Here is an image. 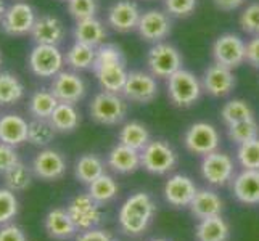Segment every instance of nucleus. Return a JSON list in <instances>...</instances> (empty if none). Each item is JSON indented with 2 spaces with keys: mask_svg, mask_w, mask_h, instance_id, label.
I'll list each match as a JSON object with an SVG mask.
<instances>
[{
  "mask_svg": "<svg viewBox=\"0 0 259 241\" xmlns=\"http://www.w3.org/2000/svg\"><path fill=\"white\" fill-rule=\"evenodd\" d=\"M92 69L103 90L122 93L129 73L126 69L124 55L118 45L102 43L100 47H97V57Z\"/></svg>",
  "mask_w": 259,
  "mask_h": 241,
  "instance_id": "1",
  "label": "nucleus"
},
{
  "mask_svg": "<svg viewBox=\"0 0 259 241\" xmlns=\"http://www.w3.org/2000/svg\"><path fill=\"white\" fill-rule=\"evenodd\" d=\"M156 214L153 198L145 191H137L122 203L118 214L119 227L126 235L139 236L148 228Z\"/></svg>",
  "mask_w": 259,
  "mask_h": 241,
  "instance_id": "2",
  "label": "nucleus"
},
{
  "mask_svg": "<svg viewBox=\"0 0 259 241\" xmlns=\"http://www.w3.org/2000/svg\"><path fill=\"white\" fill-rule=\"evenodd\" d=\"M203 92L201 80L192 71L179 69L167 77V97L174 106L189 108L200 100Z\"/></svg>",
  "mask_w": 259,
  "mask_h": 241,
  "instance_id": "3",
  "label": "nucleus"
},
{
  "mask_svg": "<svg viewBox=\"0 0 259 241\" xmlns=\"http://www.w3.org/2000/svg\"><path fill=\"white\" fill-rule=\"evenodd\" d=\"M89 111L95 122L103 124V126H114L126 118L127 103L121 93L103 90L92 98Z\"/></svg>",
  "mask_w": 259,
  "mask_h": 241,
  "instance_id": "4",
  "label": "nucleus"
},
{
  "mask_svg": "<svg viewBox=\"0 0 259 241\" xmlns=\"http://www.w3.org/2000/svg\"><path fill=\"white\" fill-rule=\"evenodd\" d=\"M140 159L142 167L156 175H164L171 172L177 164V155L174 148L169 147L163 140H151L140 151Z\"/></svg>",
  "mask_w": 259,
  "mask_h": 241,
  "instance_id": "5",
  "label": "nucleus"
},
{
  "mask_svg": "<svg viewBox=\"0 0 259 241\" xmlns=\"http://www.w3.org/2000/svg\"><path fill=\"white\" fill-rule=\"evenodd\" d=\"M147 65L150 73L155 77L167 79L176 71L182 69V57L179 50L166 42H158L150 49L147 57Z\"/></svg>",
  "mask_w": 259,
  "mask_h": 241,
  "instance_id": "6",
  "label": "nucleus"
},
{
  "mask_svg": "<svg viewBox=\"0 0 259 241\" xmlns=\"http://www.w3.org/2000/svg\"><path fill=\"white\" fill-rule=\"evenodd\" d=\"M214 63L224 65L227 68H238L246 61V43L240 35L226 32L219 35L212 43Z\"/></svg>",
  "mask_w": 259,
  "mask_h": 241,
  "instance_id": "7",
  "label": "nucleus"
},
{
  "mask_svg": "<svg viewBox=\"0 0 259 241\" xmlns=\"http://www.w3.org/2000/svg\"><path fill=\"white\" fill-rule=\"evenodd\" d=\"M66 211L69 217L73 219L74 225L79 231H85L100 225L103 219V214L100 209V204L92 200L89 193L76 195L73 200L68 203Z\"/></svg>",
  "mask_w": 259,
  "mask_h": 241,
  "instance_id": "8",
  "label": "nucleus"
},
{
  "mask_svg": "<svg viewBox=\"0 0 259 241\" xmlns=\"http://www.w3.org/2000/svg\"><path fill=\"white\" fill-rule=\"evenodd\" d=\"M184 143L190 153L198 156H206L212 153V151H218L221 145V135L212 124L195 122L187 129Z\"/></svg>",
  "mask_w": 259,
  "mask_h": 241,
  "instance_id": "9",
  "label": "nucleus"
},
{
  "mask_svg": "<svg viewBox=\"0 0 259 241\" xmlns=\"http://www.w3.org/2000/svg\"><path fill=\"white\" fill-rule=\"evenodd\" d=\"M29 69L37 77H55L60 71H63L65 55L57 45H35L28 58Z\"/></svg>",
  "mask_w": 259,
  "mask_h": 241,
  "instance_id": "10",
  "label": "nucleus"
},
{
  "mask_svg": "<svg viewBox=\"0 0 259 241\" xmlns=\"http://www.w3.org/2000/svg\"><path fill=\"white\" fill-rule=\"evenodd\" d=\"M35 20H37V16L29 4L16 2L5 10L0 24H2L5 34L13 35V37H23V35L31 34Z\"/></svg>",
  "mask_w": 259,
  "mask_h": 241,
  "instance_id": "11",
  "label": "nucleus"
},
{
  "mask_svg": "<svg viewBox=\"0 0 259 241\" xmlns=\"http://www.w3.org/2000/svg\"><path fill=\"white\" fill-rule=\"evenodd\" d=\"M122 97L126 100L147 105L158 97L156 77L145 71H131L122 88Z\"/></svg>",
  "mask_w": 259,
  "mask_h": 241,
  "instance_id": "12",
  "label": "nucleus"
},
{
  "mask_svg": "<svg viewBox=\"0 0 259 241\" xmlns=\"http://www.w3.org/2000/svg\"><path fill=\"white\" fill-rule=\"evenodd\" d=\"M201 175L209 185L222 186L232 180L235 171L234 159L222 151H212V153L203 156L201 161Z\"/></svg>",
  "mask_w": 259,
  "mask_h": 241,
  "instance_id": "13",
  "label": "nucleus"
},
{
  "mask_svg": "<svg viewBox=\"0 0 259 241\" xmlns=\"http://www.w3.org/2000/svg\"><path fill=\"white\" fill-rule=\"evenodd\" d=\"M50 90L58 98V102L74 105L84 98L87 85L76 71H60L55 77H52Z\"/></svg>",
  "mask_w": 259,
  "mask_h": 241,
  "instance_id": "14",
  "label": "nucleus"
},
{
  "mask_svg": "<svg viewBox=\"0 0 259 241\" xmlns=\"http://www.w3.org/2000/svg\"><path fill=\"white\" fill-rule=\"evenodd\" d=\"M66 159L57 150H42L32 159V174L44 182L60 180L66 174Z\"/></svg>",
  "mask_w": 259,
  "mask_h": 241,
  "instance_id": "15",
  "label": "nucleus"
},
{
  "mask_svg": "<svg viewBox=\"0 0 259 241\" xmlns=\"http://www.w3.org/2000/svg\"><path fill=\"white\" fill-rule=\"evenodd\" d=\"M172 29V21L166 12L161 10H147L140 15L137 31L142 39L147 42H163Z\"/></svg>",
  "mask_w": 259,
  "mask_h": 241,
  "instance_id": "16",
  "label": "nucleus"
},
{
  "mask_svg": "<svg viewBox=\"0 0 259 241\" xmlns=\"http://www.w3.org/2000/svg\"><path fill=\"white\" fill-rule=\"evenodd\" d=\"M201 85L203 90L211 97H226L234 90L235 76L232 73V68L214 63L203 73Z\"/></svg>",
  "mask_w": 259,
  "mask_h": 241,
  "instance_id": "17",
  "label": "nucleus"
},
{
  "mask_svg": "<svg viewBox=\"0 0 259 241\" xmlns=\"http://www.w3.org/2000/svg\"><path fill=\"white\" fill-rule=\"evenodd\" d=\"M196 191H198V188H196L192 178L182 174L169 177L163 190L166 201L174 208H189Z\"/></svg>",
  "mask_w": 259,
  "mask_h": 241,
  "instance_id": "18",
  "label": "nucleus"
},
{
  "mask_svg": "<svg viewBox=\"0 0 259 241\" xmlns=\"http://www.w3.org/2000/svg\"><path fill=\"white\" fill-rule=\"evenodd\" d=\"M65 24L60 18L42 15L35 20V24L31 31V37L35 45H60L65 39Z\"/></svg>",
  "mask_w": 259,
  "mask_h": 241,
  "instance_id": "19",
  "label": "nucleus"
},
{
  "mask_svg": "<svg viewBox=\"0 0 259 241\" xmlns=\"http://www.w3.org/2000/svg\"><path fill=\"white\" fill-rule=\"evenodd\" d=\"M140 8L136 2L131 0H119L110 7L108 10V24L118 32H129L137 29L140 20Z\"/></svg>",
  "mask_w": 259,
  "mask_h": 241,
  "instance_id": "20",
  "label": "nucleus"
},
{
  "mask_svg": "<svg viewBox=\"0 0 259 241\" xmlns=\"http://www.w3.org/2000/svg\"><path fill=\"white\" fill-rule=\"evenodd\" d=\"M44 228H46L47 235L53 239L66 241L77 235V227L74 225L73 219L63 208H55L47 212L46 219H44Z\"/></svg>",
  "mask_w": 259,
  "mask_h": 241,
  "instance_id": "21",
  "label": "nucleus"
},
{
  "mask_svg": "<svg viewBox=\"0 0 259 241\" xmlns=\"http://www.w3.org/2000/svg\"><path fill=\"white\" fill-rule=\"evenodd\" d=\"M29 122L23 116L15 113H7L0 116V141L12 147H20L28 141Z\"/></svg>",
  "mask_w": 259,
  "mask_h": 241,
  "instance_id": "22",
  "label": "nucleus"
},
{
  "mask_svg": "<svg viewBox=\"0 0 259 241\" xmlns=\"http://www.w3.org/2000/svg\"><path fill=\"white\" fill-rule=\"evenodd\" d=\"M235 198L243 204H259V171L243 169L232 185Z\"/></svg>",
  "mask_w": 259,
  "mask_h": 241,
  "instance_id": "23",
  "label": "nucleus"
},
{
  "mask_svg": "<svg viewBox=\"0 0 259 241\" xmlns=\"http://www.w3.org/2000/svg\"><path fill=\"white\" fill-rule=\"evenodd\" d=\"M189 208L196 219L203 220L214 216H221L222 209H224V201L221 200V196L216 191L203 188L196 191Z\"/></svg>",
  "mask_w": 259,
  "mask_h": 241,
  "instance_id": "24",
  "label": "nucleus"
},
{
  "mask_svg": "<svg viewBox=\"0 0 259 241\" xmlns=\"http://www.w3.org/2000/svg\"><path fill=\"white\" fill-rule=\"evenodd\" d=\"M108 166L118 174H132L142 167L140 151L118 143L108 155Z\"/></svg>",
  "mask_w": 259,
  "mask_h": 241,
  "instance_id": "25",
  "label": "nucleus"
},
{
  "mask_svg": "<svg viewBox=\"0 0 259 241\" xmlns=\"http://www.w3.org/2000/svg\"><path fill=\"white\" fill-rule=\"evenodd\" d=\"M74 39L76 42L85 43L89 47H100L106 39V29L100 20L97 18H87V20L77 21L74 26Z\"/></svg>",
  "mask_w": 259,
  "mask_h": 241,
  "instance_id": "26",
  "label": "nucleus"
},
{
  "mask_svg": "<svg viewBox=\"0 0 259 241\" xmlns=\"http://www.w3.org/2000/svg\"><path fill=\"white\" fill-rule=\"evenodd\" d=\"M230 235V227L221 216L200 220L195 228L196 241H227Z\"/></svg>",
  "mask_w": 259,
  "mask_h": 241,
  "instance_id": "27",
  "label": "nucleus"
},
{
  "mask_svg": "<svg viewBox=\"0 0 259 241\" xmlns=\"http://www.w3.org/2000/svg\"><path fill=\"white\" fill-rule=\"evenodd\" d=\"M49 121L52 122V126L55 127L57 132L69 133L77 129L79 122H81V114H79V111L76 110V106L73 103L60 102L55 111H53L49 118Z\"/></svg>",
  "mask_w": 259,
  "mask_h": 241,
  "instance_id": "28",
  "label": "nucleus"
},
{
  "mask_svg": "<svg viewBox=\"0 0 259 241\" xmlns=\"http://www.w3.org/2000/svg\"><path fill=\"white\" fill-rule=\"evenodd\" d=\"M105 174V163L102 158H98L94 153L82 155L76 161L74 166V175L81 183L91 185L94 180Z\"/></svg>",
  "mask_w": 259,
  "mask_h": 241,
  "instance_id": "29",
  "label": "nucleus"
},
{
  "mask_svg": "<svg viewBox=\"0 0 259 241\" xmlns=\"http://www.w3.org/2000/svg\"><path fill=\"white\" fill-rule=\"evenodd\" d=\"M118 140L119 143L131 147L137 151H142L151 141L148 129L137 121H131L124 124L118 133Z\"/></svg>",
  "mask_w": 259,
  "mask_h": 241,
  "instance_id": "30",
  "label": "nucleus"
},
{
  "mask_svg": "<svg viewBox=\"0 0 259 241\" xmlns=\"http://www.w3.org/2000/svg\"><path fill=\"white\" fill-rule=\"evenodd\" d=\"M97 57V49L89 47L85 43L74 42L65 55V63L73 71H85L94 68Z\"/></svg>",
  "mask_w": 259,
  "mask_h": 241,
  "instance_id": "31",
  "label": "nucleus"
},
{
  "mask_svg": "<svg viewBox=\"0 0 259 241\" xmlns=\"http://www.w3.org/2000/svg\"><path fill=\"white\" fill-rule=\"evenodd\" d=\"M58 103V98L53 95L52 90L40 88V90H35L29 98V113L34 119H49Z\"/></svg>",
  "mask_w": 259,
  "mask_h": 241,
  "instance_id": "32",
  "label": "nucleus"
},
{
  "mask_svg": "<svg viewBox=\"0 0 259 241\" xmlns=\"http://www.w3.org/2000/svg\"><path fill=\"white\" fill-rule=\"evenodd\" d=\"M24 95V85L16 74L10 71L0 73V105H13Z\"/></svg>",
  "mask_w": 259,
  "mask_h": 241,
  "instance_id": "33",
  "label": "nucleus"
},
{
  "mask_svg": "<svg viewBox=\"0 0 259 241\" xmlns=\"http://www.w3.org/2000/svg\"><path fill=\"white\" fill-rule=\"evenodd\" d=\"M89 190L87 193L92 196V200L97 201L98 204H106L110 203L111 200L116 198V195H118L119 191V186L118 183H116V180L108 175V174H103L97 178V180H94L91 185H87Z\"/></svg>",
  "mask_w": 259,
  "mask_h": 241,
  "instance_id": "34",
  "label": "nucleus"
},
{
  "mask_svg": "<svg viewBox=\"0 0 259 241\" xmlns=\"http://www.w3.org/2000/svg\"><path fill=\"white\" fill-rule=\"evenodd\" d=\"M4 182L7 188L15 193L28 190L32 183V169L20 161L4 174Z\"/></svg>",
  "mask_w": 259,
  "mask_h": 241,
  "instance_id": "35",
  "label": "nucleus"
},
{
  "mask_svg": "<svg viewBox=\"0 0 259 241\" xmlns=\"http://www.w3.org/2000/svg\"><path fill=\"white\" fill-rule=\"evenodd\" d=\"M57 130L49 119H32L28 126V141L34 147H47L55 138Z\"/></svg>",
  "mask_w": 259,
  "mask_h": 241,
  "instance_id": "36",
  "label": "nucleus"
},
{
  "mask_svg": "<svg viewBox=\"0 0 259 241\" xmlns=\"http://www.w3.org/2000/svg\"><path fill=\"white\" fill-rule=\"evenodd\" d=\"M221 116L222 121H224L227 126L230 124H235L240 121H246V119H253L254 114L251 106H249L245 100H240V98H235V100L227 102L221 110Z\"/></svg>",
  "mask_w": 259,
  "mask_h": 241,
  "instance_id": "37",
  "label": "nucleus"
},
{
  "mask_svg": "<svg viewBox=\"0 0 259 241\" xmlns=\"http://www.w3.org/2000/svg\"><path fill=\"white\" fill-rule=\"evenodd\" d=\"M227 135L237 145L246 143V141L259 137V124L254 121V118L230 124V126H227Z\"/></svg>",
  "mask_w": 259,
  "mask_h": 241,
  "instance_id": "38",
  "label": "nucleus"
},
{
  "mask_svg": "<svg viewBox=\"0 0 259 241\" xmlns=\"http://www.w3.org/2000/svg\"><path fill=\"white\" fill-rule=\"evenodd\" d=\"M20 212V203L15 196V191L5 188H0V227L12 224V220Z\"/></svg>",
  "mask_w": 259,
  "mask_h": 241,
  "instance_id": "39",
  "label": "nucleus"
},
{
  "mask_svg": "<svg viewBox=\"0 0 259 241\" xmlns=\"http://www.w3.org/2000/svg\"><path fill=\"white\" fill-rule=\"evenodd\" d=\"M237 159L243 169H254V171H259V137L246 141V143L238 145Z\"/></svg>",
  "mask_w": 259,
  "mask_h": 241,
  "instance_id": "40",
  "label": "nucleus"
},
{
  "mask_svg": "<svg viewBox=\"0 0 259 241\" xmlns=\"http://www.w3.org/2000/svg\"><path fill=\"white\" fill-rule=\"evenodd\" d=\"M97 8V0H68V12L76 21L94 18Z\"/></svg>",
  "mask_w": 259,
  "mask_h": 241,
  "instance_id": "41",
  "label": "nucleus"
},
{
  "mask_svg": "<svg viewBox=\"0 0 259 241\" xmlns=\"http://www.w3.org/2000/svg\"><path fill=\"white\" fill-rule=\"evenodd\" d=\"M238 21L245 32L259 35V2L248 5L240 15Z\"/></svg>",
  "mask_w": 259,
  "mask_h": 241,
  "instance_id": "42",
  "label": "nucleus"
},
{
  "mask_svg": "<svg viewBox=\"0 0 259 241\" xmlns=\"http://www.w3.org/2000/svg\"><path fill=\"white\" fill-rule=\"evenodd\" d=\"M164 8L169 16L185 18L195 12L196 0H164Z\"/></svg>",
  "mask_w": 259,
  "mask_h": 241,
  "instance_id": "43",
  "label": "nucleus"
},
{
  "mask_svg": "<svg viewBox=\"0 0 259 241\" xmlns=\"http://www.w3.org/2000/svg\"><path fill=\"white\" fill-rule=\"evenodd\" d=\"M16 163H20V156H18L15 147L0 141V175L10 171Z\"/></svg>",
  "mask_w": 259,
  "mask_h": 241,
  "instance_id": "44",
  "label": "nucleus"
},
{
  "mask_svg": "<svg viewBox=\"0 0 259 241\" xmlns=\"http://www.w3.org/2000/svg\"><path fill=\"white\" fill-rule=\"evenodd\" d=\"M76 241H116L114 235L103 228H91L76 235Z\"/></svg>",
  "mask_w": 259,
  "mask_h": 241,
  "instance_id": "45",
  "label": "nucleus"
},
{
  "mask_svg": "<svg viewBox=\"0 0 259 241\" xmlns=\"http://www.w3.org/2000/svg\"><path fill=\"white\" fill-rule=\"evenodd\" d=\"M0 241H28V238L21 227L7 224L0 227Z\"/></svg>",
  "mask_w": 259,
  "mask_h": 241,
  "instance_id": "46",
  "label": "nucleus"
},
{
  "mask_svg": "<svg viewBox=\"0 0 259 241\" xmlns=\"http://www.w3.org/2000/svg\"><path fill=\"white\" fill-rule=\"evenodd\" d=\"M246 61L251 66L259 68V35L246 42Z\"/></svg>",
  "mask_w": 259,
  "mask_h": 241,
  "instance_id": "47",
  "label": "nucleus"
},
{
  "mask_svg": "<svg viewBox=\"0 0 259 241\" xmlns=\"http://www.w3.org/2000/svg\"><path fill=\"white\" fill-rule=\"evenodd\" d=\"M245 0H214V4L219 8V10H224V12H232L238 8L242 5Z\"/></svg>",
  "mask_w": 259,
  "mask_h": 241,
  "instance_id": "48",
  "label": "nucleus"
},
{
  "mask_svg": "<svg viewBox=\"0 0 259 241\" xmlns=\"http://www.w3.org/2000/svg\"><path fill=\"white\" fill-rule=\"evenodd\" d=\"M5 4H4V0H0V21H2V18H4V15H5Z\"/></svg>",
  "mask_w": 259,
  "mask_h": 241,
  "instance_id": "49",
  "label": "nucleus"
},
{
  "mask_svg": "<svg viewBox=\"0 0 259 241\" xmlns=\"http://www.w3.org/2000/svg\"><path fill=\"white\" fill-rule=\"evenodd\" d=\"M2 63H4V57H2V52H0V66H2Z\"/></svg>",
  "mask_w": 259,
  "mask_h": 241,
  "instance_id": "50",
  "label": "nucleus"
},
{
  "mask_svg": "<svg viewBox=\"0 0 259 241\" xmlns=\"http://www.w3.org/2000/svg\"><path fill=\"white\" fill-rule=\"evenodd\" d=\"M150 241H166V239H161V238H158V239H150Z\"/></svg>",
  "mask_w": 259,
  "mask_h": 241,
  "instance_id": "51",
  "label": "nucleus"
},
{
  "mask_svg": "<svg viewBox=\"0 0 259 241\" xmlns=\"http://www.w3.org/2000/svg\"><path fill=\"white\" fill-rule=\"evenodd\" d=\"M66 2H68V0H66Z\"/></svg>",
  "mask_w": 259,
  "mask_h": 241,
  "instance_id": "52",
  "label": "nucleus"
}]
</instances>
